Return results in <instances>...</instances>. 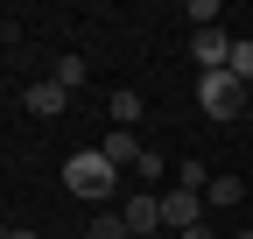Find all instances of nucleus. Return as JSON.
Here are the masks:
<instances>
[{
    "label": "nucleus",
    "mask_w": 253,
    "mask_h": 239,
    "mask_svg": "<svg viewBox=\"0 0 253 239\" xmlns=\"http://www.w3.org/2000/svg\"><path fill=\"white\" fill-rule=\"evenodd\" d=\"M63 190L84 197V204H99V211H113V197H120V169L99 155V148H78V155L63 162Z\"/></svg>",
    "instance_id": "f257e3e1"
},
{
    "label": "nucleus",
    "mask_w": 253,
    "mask_h": 239,
    "mask_svg": "<svg viewBox=\"0 0 253 239\" xmlns=\"http://www.w3.org/2000/svg\"><path fill=\"white\" fill-rule=\"evenodd\" d=\"M197 106H204L211 120H239V113H246V84H239L232 71H204V78H197Z\"/></svg>",
    "instance_id": "f03ea898"
},
{
    "label": "nucleus",
    "mask_w": 253,
    "mask_h": 239,
    "mask_svg": "<svg viewBox=\"0 0 253 239\" xmlns=\"http://www.w3.org/2000/svg\"><path fill=\"white\" fill-rule=\"evenodd\" d=\"M120 218L134 239H162V197L155 190H134V197H120Z\"/></svg>",
    "instance_id": "7ed1b4c3"
},
{
    "label": "nucleus",
    "mask_w": 253,
    "mask_h": 239,
    "mask_svg": "<svg viewBox=\"0 0 253 239\" xmlns=\"http://www.w3.org/2000/svg\"><path fill=\"white\" fill-rule=\"evenodd\" d=\"M190 225H204V197L197 190H162V232H190Z\"/></svg>",
    "instance_id": "20e7f679"
},
{
    "label": "nucleus",
    "mask_w": 253,
    "mask_h": 239,
    "mask_svg": "<svg viewBox=\"0 0 253 239\" xmlns=\"http://www.w3.org/2000/svg\"><path fill=\"white\" fill-rule=\"evenodd\" d=\"M190 56H197V71H225L232 64V36L225 28H190Z\"/></svg>",
    "instance_id": "39448f33"
},
{
    "label": "nucleus",
    "mask_w": 253,
    "mask_h": 239,
    "mask_svg": "<svg viewBox=\"0 0 253 239\" xmlns=\"http://www.w3.org/2000/svg\"><path fill=\"white\" fill-rule=\"evenodd\" d=\"M99 155H106L113 169H141L148 148H141V134H134V127H113V134H99Z\"/></svg>",
    "instance_id": "423d86ee"
},
{
    "label": "nucleus",
    "mask_w": 253,
    "mask_h": 239,
    "mask_svg": "<svg viewBox=\"0 0 253 239\" xmlns=\"http://www.w3.org/2000/svg\"><path fill=\"white\" fill-rule=\"evenodd\" d=\"M21 106L36 113V120H56L63 106H71V92H63L56 78H36V84H28V92H21Z\"/></svg>",
    "instance_id": "0eeeda50"
},
{
    "label": "nucleus",
    "mask_w": 253,
    "mask_h": 239,
    "mask_svg": "<svg viewBox=\"0 0 253 239\" xmlns=\"http://www.w3.org/2000/svg\"><path fill=\"white\" fill-rule=\"evenodd\" d=\"M49 78H56V84H63V92H78V84H84V78H91V71H84V56H78V49H71V56H56V64H49Z\"/></svg>",
    "instance_id": "6e6552de"
},
{
    "label": "nucleus",
    "mask_w": 253,
    "mask_h": 239,
    "mask_svg": "<svg viewBox=\"0 0 253 239\" xmlns=\"http://www.w3.org/2000/svg\"><path fill=\"white\" fill-rule=\"evenodd\" d=\"M84 239H134V232H126L120 204H113V211H99V218H91V232H84Z\"/></svg>",
    "instance_id": "1a4fd4ad"
},
{
    "label": "nucleus",
    "mask_w": 253,
    "mask_h": 239,
    "mask_svg": "<svg viewBox=\"0 0 253 239\" xmlns=\"http://www.w3.org/2000/svg\"><path fill=\"white\" fill-rule=\"evenodd\" d=\"M113 127H141V92H113Z\"/></svg>",
    "instance_id": "9d476101"
},
{
    "label": "nucleus",
    "mask_w": 253,
    "mask_h": 239,
    "mask_svg": "<svg viewBox=\"0 0 253 239\" xmlns=\"http://www.w3.org/2000/svg\"><path fill=\"white\" fill-rule=\"evenodd\" d=\"M211 204H239L246 197V183H239V176H211V190H204Z\"/></svg>",
    "instance_id": "9b49d317"
},
{
    "label": "nucleus",
    "mask_w": 253,
    "mask_h": 239,
    "mask_svg": "<svg viewBox=\"0 0 253 239\" xmlns=\"http://www.w3.org/2000/svg\"><path fill=\"white\" fill-rule=\"evenodd\" d=\"M225 71H232V78H239V84H246V78H253V42H239V36H232V64H225Z\"/></svg>",
    "instance_id": "f8f14e48"
},
{
    "label": "nucleus",
    "mask_w": 253,
    "mask_h": 239,
    "mask_svg": "<svg viewBox=\"0 0 253 239\" xmlns=\"http://www.w3.org/2000/svg\"><path fill=\"white\" fill-rule=\"evenodd\" d=\"M176 183H183V190H197V197H204V162H176Z\"/></svg>",
    "instance_id": "ddd939ff"
},
{
    "label": "nucleus",
    "mask_w": 253,
    "mask_h": 239,
    "mask_svg": "<svg viewBox=\"0 0 253 239\" xmlns=\"http://www.w3.org/2000/svg\"><path fill=\"white\" fill-rule=\"evenodd\" d=\"M190 21H197V28H218V0H190V7H183Z\"/></svg>",
    "instance_id": "4468645a"
},
{
    "label": "nucleus",
    "mask_w": 253,
    "mask_h": 239,
    "mask_svg": "<svg viewBox=\"0 0 253 239\" xmlns=\"http://www.w3.org/2000/svg\"><path fill=\"white\" fill-rule=\"evenodd\" d=\"M183 239H218V232H211V225H190V232H183Z\"/></svg>",
    "instance_id": "2eb2a0df"
},
{
    "label": "nucleus",
    "mask_w": 253,
    "mask_h": 239,
    "mask_svg": "<svg viewBox=\"0 0 253 239\" xmlns=\"http://www.w3.org/2000/svg\"><path fill=\"white\" fill-rule=\"evenodd\" d=\"M7 239H42V232H28V225H14V232H7Z\"/></svg>",
    "instance_id": "dca6fc26"
},
{
    "label": "nucleus",
    "mask_w": 253,
    "mask_h": 239,
    "mask_svg": "<svg viewBox=\"0 0 253 239\" xmlns=\"http://www.w3.org/2000/svg\"><path fill=\"white\" fill-rule=\"evenodd\" d=\"M0 42H7V21H0Z\"/></svg>",
    "instance_id": "f3484780"
},
{
    "label": "nucleus",
    "mask_w": 253,
    "mask_h": 239,
    "mask_svg": "<svg viewBox=\"0 0 253 239\" xmlns=\"http://www.w3.org/2000/svg\"><path fill=\"white\" fill-rule=\"evenodd\" d=\"M7 232H14V225H0V239H7Z\"/></svg>",
    "instance_id": "a211bd4d"
},
{
    "label": "nucleus",
    "mask_w": 253,
    "mask_h": 239,
    "mask_svg": "<svg viewBox=\"0 0 253 239\" xmlns=\"http://www.w3.org/2000/svg\"><path fill=\"white\" fill-rule=\"evenodd\" d=\"M239 239H253V232H239Z\"/></svg>",
    "instance_id": "6ab92c4d"
}]
</instances>
